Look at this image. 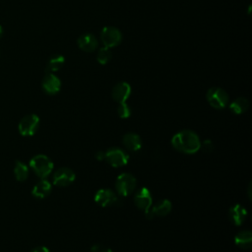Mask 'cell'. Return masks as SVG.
Here are the masks:
<instances>
[{"instance_id": "3957f363", "label": "cell", "mask_w": 252, "mask_h": 252, "mask_svg": "<svg viewBox=\"0 0 252 252\" xmlns=\"http://www.w3.org/2000/svg\"><path fill=\"white\" fill-rule=\"evenodd\" d=\"M137 185V180L135 176L128 172H123L119 174L115 180V189L120 196L130 195Z\"/></svg>"}, {"instance_id": "484cf974", "label": "cell", "mask_w": 252, "mask_h": 252, "mask_svg": "<svg viewBox=\"0 0 252 252\" xmlns=\"http://www.w3.org/2000/svg\"><path fill=\"white\" fill-rule=\"evenodd\" d=\"M95 158L98 160H102L104 158V153L103 152H98L97 154H95Z\"/></svg>"}, {"instance_id": "5b68a950", "label": "cell", "mask_w": 252, "mask_h": 252, "mask_svg": "<svg viewBox=\"0 0 252 252\" xmlns=\"http://www.w3.org/2000/svg\"><path fill=\"white\" fill-rule=\"evenodd\" d=\"M100 39L104 45V47L112 48L117 46L122 40V33L120 30L115 27L107 26L101 30Z\"/></svg>"}, {"instance_id": "4316f807", "label": "cell", "mask_w": 252, "mask_h": 252, "mask_svg": "<svg viewBox=\"0 0 252 252\" xmlns=\"http://www.w3.org/2000/svg\"><path fill=\"white\" fill-rule=\"evenodd\" d=\"M96 252H113V251L109 248H99Z\"/></svg>"}, {"instance_id": "6da1fadb", "label": "cell", "mask_w": 252, "mask_h": 252, "mask_svg": "<svg viewBox=\"0 0 252 252\" xmlns=\"http://www.w3.org/2000/svg\"><path fill=\"white\" fill-rule=\"evenodd\" d=\"M172 147L183 154H194L200 149L201 141L199 136L192 130H182L173 135L171 139Z\"/></svg>"}, {"instance_id": "d6986e66", "label": "cell", "mask_w": 252, "mask_h": 252, "mask_svg": "<svg viewBox=\"0 0 252 252\" xmlns=\"http://www.w3.org/2000/svg\"><path fill=\"white\" fill-rule=\"evenodd\" d=\"M65 58L61 54H54L50 57L46 65V72L47 73H54L62 68L64 65Z\"/></svg>"}, {"instance_id": "f1b7e54d", "label": "cell", "mask_w": 252, "mask_h": 252, "mask_svg": "<svg viewBox=\"0 0 252 252\" xmlns=\"http://www.w3.org/2000/svg\"><path fill=\"white\" fill-rule=\"evenodd\" d=\"M3 33H4V30H3V27L0 25V38L3 36Z\"/></svg>"}, {"instance_id": "277c9868", "label": "cell", "mask_w": 252, "mask_h": 252, "mask_svg": "<svg viewBox=\"0 0 252 252\" xmlns=\"http://www.w3.org/2000/svg\"><path fill=\"white\" fill-rule=\"evenodd\" d=\"M206 97L210 105L216 109L224 108L227 105L229 99L227 93L219 87H213L209 89Z\"/></svg>"}, {"instance_id": "d4e9b609", "label": "cell", "mask_w": 252, "mask_h": 252, "mask_svg": "<svg viewBox=\"0 0 252 252\" xmlns=\"http://www.w3.org/2000/svg\"><path fill=\"white\" fill-rule=\"evenodd\" d=\"M32 252H49V250L44 246H40V247H36L35 249H33Z\"/></svg>"}, {"instance_id": "7a4b0ae2", "label": "cell", "mask_w": 252, "mask_h": 252, "mask_svg": "<svg viewBox=\"0 0 252 252\" xmlns=\"http://www.w3.org/2000/svg\"><path fill=\"white\" fill-rule=\"evenodd\" d=\"M30 166L38 177L43 179L51 173L53 162L44 155H36L30 160Z\"/></svg>"}, {"instance_id": "ffe728a7", "label": "cell", "mask_w": 252, "mask_h": 252, "mask_svg": "<svg viewBox=\"0 0 252 252\" xmlns=\"http://www.w3.org/2000/svg\"><path fill=\"white\" fill-rule=\"evenodd\" d=\"M249 108V101L245 97H238L229 104V109L235 114H241Z\"/></svg>"}, {"instance_id": "9a60e30c", "label": "cell", "mask_w": 252, "mask_h": 252, "mask_svg": "<svg viewBox=\"0 0 252 252\" xmlns=\"http://www.w3.org/2000/svg\"><path fill=\"white\" fill-rule=\"evenodd\" d=\"M122 143L126 149L132 152H137L142 147V140L140 136L133 132L126 133L122 138Z\"/></svg>"}, {"instance_id": "e0dca14e", "label": "cell", "mask_w": 252, "mask_h": 252, "mask_svg": "<svg viewBox=\"0 0 252 252\" xmlns=\"http://www.w3.org/2000/svg\"><path fill=\"white\" fill-rule=\"evenodd\" d=\"M50 192H51V184L44 178L41 179L39 182H37L32 190V194L38 199L45 198L46 196L49 195Z\"/></svg>"}, {"instance_id": "4fadbf2b", "label": "cell", "mask_w": 252, "mask_h": 252, "mask_svg": "<svg viewBox=\"0 0 252 252\" xmlns=\"http://www.w3.org/2000/svg\"><path fill=\"white\" fill-rule=\"evenodd\" d=\"M130 94H131V87L126 82L117 83L111 91L112 98L118 103L126 102Z\"/></svg>"}, {"instance_id": "ac0fdd59", "label": "cell", "mask_w": 252, "mask_h": 252, "mask_svg": "<svg viewBox=\"0 0 252 252\" xmlns=\"http://www.w3.org/2000/svg\"><path fill=\"white\" fill-rule=\"evenodd\" d=\"M234 243L241 249H250L252 245V233L249 230H243L234 237Z\"/></svg>"}, {"instance_id": "52a82bcc", "label": "cell", "mask_w": 252, "mask_h": 252, "mask_svg": "<svg viewBox=\"0 0 252 252\" xmlns=\"http://www.w3.org/2000/svg\"><path fill=\"white\" fill-rule=\"evenodd\" d=\"M105 160L114 167H121L127 164L129 157L119 148H110L104 153Z\"/></svg>"}, {"instance_id": "2e32d148", "label": "cell", "mask_w": 252, "mask_h": 252, "mask_svg": "<svg viewBox=\"0 0 252 252\" xmlns=\"http://www.w3.org/2000/svg\"><path fill=\"white\" fill-rule=\"evenodd\" d=\"M228 215H229L230 220L235 225H240L245 220V219L247 217V211L243 206L236 204L229 209Z\"/></svg>"}, {"instance_id": "603a6c76", "label": "cell", "mask_w": 252, "mask_h": 252, "mask_svg": "<svg viewBox=\"0 0 252 252\" xmlns=\"http://www.w3.org/2000/svg\"><path fill=\"white\" fill-rule=\"evenodd\" d=\"M117 114L120 118H128L131 114V109L129 107V105L126 102H121L119 103L118 107H117Z\"/></svg>"}, {"instance_id": "cb8c5ba5", "label": "cell", "mask_w": 252, "mask_h": 252, "mask_svg": "<svg viewBox=\"0 0 252 252\" xmlns=\"http://www.w3.org/2000/svg\"><path fill=\"white\" fill-rule=\"evenodd\" d=\"M213 143L210 140H205L203 143H201L200 145V149H202L204 152L210 153L213 151Z\"/></svg>"}, {"instance_id": "44dd1931", "label": "cell", "mask_w": 252, "mask_h": 252, "mask_svg": "<svg viewBox=\"0 0 252 252\" xmlns=\"http://www.w3.org/2000/svg\"><path fill=\"white\" fill-rule=\"evenodd\" d=\"M14 174L18 181L22 182L25 181L29 176V168L28 166L22 161H16L14 167Z\"/></svg>"}, {"instance_id": "5bb4252c", "label": "cell", "mask_w": 252, "mask_h": 252, "mask_svg": "<svg viewBox=\"0 0 252 252\" xmlns=\"http://www.w3.org/2000/svg\"><path fill=\"white\" fill-rule=\"evenodd\" d=\"M77 44L80 49L86 52H93L98 47V41L96 37L89 32L83 33L81 36H79Z\"/></svg>"}, {"instance_id": "83f0119b", "label": "cell", "mask_w": 252, "mask_h": 252, "mask_svg": "<svg viewBox=\"0 0 252 252\" xmlns=\"http://www.w3.org/2000/svg\"><path fill=\"white\" fill-rule=\"evenodd\" d=\"M248 197H249V200H251V182L248 185Z\"/></svg>"}, {"instance_id": "8992f818", "label": "cell", "mask_w": 252, "mask_h": 252, "mask_svg": "<svg viewBox=\"0 0 252 252\" xmlns=\"http://www.w3.org/2000/svg\"><path fill=\"white\" fill-rule=\"evenodd\" d=\"M39 127V118L36 114H28L24 116L18 125L19 132L22 136H32Z\"/></svg>"}, {"instance_id": "7402d4cb", "label": "cell", "mask_w": 252, "mask_h": 252, "mask_svg": "<svg viewBox=\"0 0 252 252\" xmlns=\"http://www.w3.org/2000/svg\"><path fill=\"white\" fill-rule=\"evenodd\" d=\"M111 59V52L107 47H101L96 55V60L100 65H105Z\"/></svg>"}, {"instance_id": "30bf717a", "label": "cell", "mask_w": 252, "mask_h": 252, "mask_svg": "<svg viewBox=\"0 0 252 252\" xmlns=\"http://www.w3.org/2000/svg\"><path fill=\"white\" fill-rule=\"evenodd\" d=\"M94 201L101 207H108L117 203L116 194L110 189H99L94 195Z\"/></svg>"}, {"instance_id": "ba28073f", "label": "cell", "mask_w": 252, "mask_h": 252, "mask_svg": "<svg viewBox=\"0 0 252 252\" xmlns=\"http://www.w3.org/2000/svg\"><path fill=\"white\" fill-rule=\"evenodd\" d=\"M75 172L68 167L58 168L53 174V183L54 185L63 187L68 186L75 180Z\"/></svg>"}, {"instance_id": "9c48e42d", "label": "cell", "mask_w": 252, "mask_h": 252, "mask_svg": "<svg viewBox=\"0 0 252 252\" xmlns=\"http://www.w3.org/2000/svg\"><path fill=\"white\" fill-rule=\"evenodd\" d=\"M152 201H153V198H152L151 192L146 187L140 188L134 196L135 206L139 210H142L144 212H146L147 210L150 209V207L152 206Z\"/></svg>"}, {"instance_id": "7c38bea8", "label": "cell", "mask_w": 252, "mask_h": 252, "mask_svg": "<svg viewBox=\"0 0 252 252\" xmlns=\"http://www.w3.org/2000/svg\"><path fill=\"white\" fill-rule=\"evenodd\" d=\"M41 87L46 94H55L61 89V81L53 73H47L41 82Z\"/></svg>"}, {"instance_id": "8fae6325", "label": "cell", "mask_w": 252, "mask_h": 252, "mask_svg": "<svg viewBox=\"0 0 252 252\" xmlns=\"http://www.w3.org/2000/svg\"><path fill=\"white\" fill-rule=\"evenodd\" d=\"M171 211V203L167 199L160 200L158 202L155 206H151L149 210L145 212L146 217L148 219H152L154 216H158V217H164L168 215Z\"/></svg>"}]
</instances>
